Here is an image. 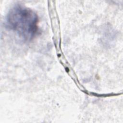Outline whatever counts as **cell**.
I'll return each instance as SVG.
<instances>
[{
    "label": "cell",
    "mask_w": 123,
    "mask_h": 123,
    "mask_svg": "<svg viewBox=\"0 0 123 123\" xmlns=\"http://www.w3.org/2000/svg\"><path fill=\"white\" fill-rule=\"evenodd\" d=\"M6 24L9 28L25 40L32 39L38 29L37 15L31 9L19 5L9 11Z\"/></svg>",
    "instance_id": "6da1fadb"
}]
</instances>
